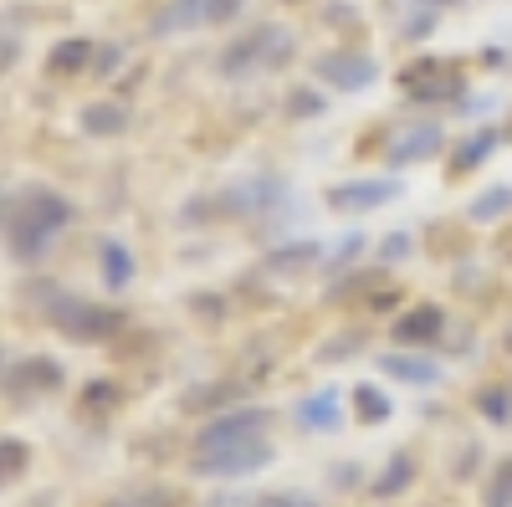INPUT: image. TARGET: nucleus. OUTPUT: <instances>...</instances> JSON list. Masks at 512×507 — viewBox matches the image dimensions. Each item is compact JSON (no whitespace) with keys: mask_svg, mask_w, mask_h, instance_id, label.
Listing matches in <instances>:
<instances>
[{"mask_svg":"<svg viewBox=\"0 0 512 507\" xmlns=\"http://www.w3.org/2000/svg\"><path fill=\"white\" fill-rule=\"evenodd\" d=\"M318 257H323V251H318V241H292V246H277V251H267V272H282V277H292V272H308Z\"/></svg>","mask_w":512,"mask_h":507,"instance_id":"13","label":"nucleus"},{"mask_svg":"<svg viewBox=\"0 0 512 507\" xmlns=\"http://www.w3.org/2000/svg\"><path fill=\"white\" fill-rule=\"evenodd\" d=\"M272 426V410H256V405H241V410H226L216 415L210 426L195 436V446H210V441H226V436H246V431H267Z\"/></svg>","mask_w":512,"mask_h":507,"instance_id":"11","label":"nucleus"},{"mask_svg":"<svg viewBox=\"0 0 512 507\" xmlns=\"http://www.w3.org/2000/svg\"><path fill=\"white\" fill-rule=\"evenodd\" d=\"M292 31L282 26H251L246 36H236L221 52V77H262V72H282L292 62Z\"/></svg>","mask_w":512,"mask_h":507,"instance_id":"2","label":"nucleus"},{"mask_svg":"<svg viewBox=\"0 0 512 507\" xmlns=\"http://www.w3.org/2000/svg\"><path fill=\"white\" fill-rule=\"evenodd\" d=\"M477 405H482V415L492 420V426H507V420H512V390L507 385H487L477 395Z\"/></svg>","mask_w":512,"mask_h":507,"instance_id":"24","label":"nucleus"},{"mask_svg":"<svg viewBox=\"0 0 512 507\" xmlns=\"http://www.w3.org/2000/svg\"><path fill=\"white\" fill-rule=\"evenodd\" d=\"M246 0H169V6L154 16V31L169 36V31H195V26H221L231 16H241Z\"/></svg>","mask_w":512,"mask_h":507,"instance_id":"5","label":"nucleus"},{"mask_svg":"<svg viewBox=\"0 0 512 507\" xmlns=\"http://www.w3.org/2000/svg\"><path fill=\"white\" fill-rule=\"evenodd\" d=\"M267 461H272L267 431H246V436H226V441L195 446V472L200 477H246V472H262Z\"/></svg>","mask_w":512,"mask_h":507,"instance_id":"3","label":"nucleus"},{"mask_svg":"<svg viewBox=\"0 0 512 507\" xmlns=\"http://www.w3.org/2000/svg\"><path fill=\"white\" fill-rule=\"evenodd\" d=\"M410 482H415V456L410 451H395L390 461H384V472L374 477V497H400V492H410Z\"/></svg>","mask_w":512,"mask_h":507,"instance_id":"12","label":"nucleus"},{"mask_svg":"<svg viewBox=\"0 0 512 507\" xmlns=\"http://www.w3.org/2000/svg\"><path fill=\"white\" fill-rule=\"evenodd\" d=\"M67 221H72V200L67 195H57L47 185H21L11 195V216H6L11 251H16L21 262H41Z\"/></svg>","mask_w":512,"mask_h":507,"instance_id":"1","label":"nucleus"},{"mask_svg":"<svg viewBox=\"0 0 512 507\" xmlns=\"http://www.w3.org/2000/svg\"><path fill=\"white\" fill-rule=\"evenodd\" d=\"M441 333H446V313L436 303H420V308H410V313L395 318V338H400V344H410V349H431Z\"/></svg>","mask_w":512,"mask_h":507,"instance_id":"10","label":"nucleus"},{"mask_svg":"<svg viewBox=\"0 0 512 507\" xmlns=\"http://www.w3.org/2000/svg\"><path fill=\"white\" fill-rule=\"evenodd\" d=\"M16 62V41H6V36H0V72H6Z\"/></svg>","mask_w":512,"mask_h":507,"instance_id":"31","label":"nucleus"},{"mask_svg":"<svg viewBox=\"0 0 512 507\" xmlns=\"http://www.w3.org/2000/svg\"><path fill=\"white\" fill-rule=\"evenodd\" d=\"M52 390H62V364L57 359H21L11 374H6V395L11 400H41V395H52Z\"/></svg>","mask_w":512,"mask_h":507,"instance_id":"6","label":"nucleus"},{"mask_svg":"<svg viewBox=\"0 0 512 507\" xmlns=\"http://www.w3.org/2000/svg\"><path fill=\"white\" fill-rule=\"evenodd\" d=\"M297 420H303L308 431H333V426H338V395H333V390H318L313 400H303Z\"/></svg>","mask_w":512,"mask_h":507,"instance_id":"17","label":"nucleus"},{"mask_svg":"<svg viewBox=\"0 0 512 507\" xmlns=\"http://www.w3.org/2000/svg\"><path fill=\"white\" fill-rule=\"evenodd\" d=\"M482 507H512V456H502L487 487H482Z\"/></svg>","mask_w":512,"mask_h":507,"instance_id":"22","label":"nucleus"},{"mask_svg":"<svg viewBox=\"0 0 512 507\" xmlns=\"http://www.w3.org/2000/svg\"><path fill=\"white\" fill-rule=\"evenodd\" d=\"M507 210H512V185H497V190L472 200V221H502Z\"/></svg>","mask_w":512,"mask_h":507,"instance_id":"23","label":"nucleus"},{"mask_svg":"<svg viewBox=\"0 0 512 507\" xmlns=\"http://www.w3.org/2000/svg\"><path fill=\"white\" fill-rule=\"evenodd\" d=\"M47 318L57 333H67L72 344H103V338H113L128 318L118 308H103V303H88V298H72V292H62V298H47Z\"/></svg>","mask_w":512,"mask_h":507,"instance_id":"4","label":"nucleus"},{"mask_svg":"<svg viewBox=\"0 0 512 507\" xmlns=\"http://www.w3.org/2000/svg\"><path fill=\"white\" fill-rule=\"evenodd\" d=\"M354 405H359V420H369V426L390 415V400H384L374 385H359V390H354Z\"/></svg>","mask_w":512,"mask_h":507,"instance_id":"26","label":"nucleus"},{"mask_svg":"<svg viewBox=\"0 0 512 507\" xmlns=\"http://www.w3.org/2000/svg\"><path fill=\"white\" fill-rule=\"evenodd\" d=\"M318 77L323 82H333V88H344V93H359V88H369V82L379 77V62L369 57V52H328V57H318Z\"/></svg>","mask_w":512,"mask_h":507,"instance_id":"7","label":"nucleus"},{"mask_svg":"<svg viewBox=\"0 0 512 507\" xmlns=\"http://www.w3.org/2000/svg\"><path fill=\"white\" fill-rule=\"evenodd\" d=\"M497 139H502L497 129H482V134H472V139H466V144L451 154V169H456V175H466V169H477V164H482V159L497 149Z\"/></svg>","mask_w":512,"mask_h":507,"instance_id":"18","label":"nucleus"},{"mask_svg":"<svg viewBox=\"0 0 512 507\" xmlns=\"http://www.w3.org/2000/svg\"><path fill=\"white\" fill-rule=\"evenodd\" d=\"M88 62H93V41H88V36H67L62 47L47 57V67H52L57 77H72V72H82Z\"/></svg>","mask_w":512,"mask_h":507,"instance_id":"16","label":"nucleus"},{"mask_svg":"<svg viewBox=\"0 0 512 507\" xmlns=\"http://www.w3.org/2000/svg\"><path fill=\"white\" fill-rule=\"evenodd\" d=\"M441 144H446L441 123H410V129H400L384 144V164H420V159L441 154Z\"/></svg>","mask_w":512,"mask_h":507,"instance_id":"8","label":"nucleus"},{"mask_svg":"<svg viewBox=\"0 0 512 507\" xmlns=\"http://www.w3.org/2000/svg\"><path fill=\"white\" fill-rule=\"evenodd\" d=\"M118 62H123V52H118V47H103V52L93 57V72H103V77H108V72H118Z\"/></svg>","mask_w":512,"mask_h":507,"instance_id":"30","label":"nucleus"},{"mask_svg":"<svg viewBox=\"0 0 512 507\" xmlns=\"http://www.w3.org/2000/svg\"><path fill=\"white\" fill-rule=\"evenodd\" d=\"M287 113H292V118H303V113L313 118V113H323V98H313V93H292V103H287Z\"/></svg>","mask_w":512,"mask_h":507,"instance_id":"29","label":"nucleus"},{"mask_svg":"<svg viewBox=\"0 0 512 507\" xmlns=\"http://www.w3.org/2000/svg\"><path fill=\"white\" fill-rule=\"evenodd\" d=\"M103 507H185V492H175V487H134V492H113Z\"/></svg>","mask_w":512,"mask_h":507,"instance_id":"14","label":"nucleus"},{"mask_svg":"<svg viewBox=\"0 0 512 507\" xmlns=\"http://www.w3.org/2000/svg\"><path fill=\"white\" fill-rule=\"evenodd\" d=\"M400 200V185L395 180H349V185H333L328 190V205L333 210H379Z\"/></svg>","mask_w":512,"mask_h":507,"instance_id":"9","label":"nucleus"},{"mask_svg":"<svg viewBox=\"0 0 512 507\" xmlns=\"http://www.w3.org/2000/svg\"><path fill=\"white\" fill-rule=\"evenodd\" d=\"M103 282L108 287H128V277H134V257H128V246L123 241H103Z\"/></svg>","mask_w":512,"mask_h":507,"instance_id":"20","label":"nucleus"},{"mask_svg":"<svg viewBox=\"0 0 512 507\" xmlns=\"http://www.w3.org/2000/svg\"><path fill=\"white\" fill-rule=\"evenodd\" d=\"M384 369H390L395 379H405V385H436L441 369L431 359H420V354H384Z\"/></svg>","mask_w":512,"mask_h":507,"instance_id":"15","label":"nucleus"},{"mask_svg":"<svg viewBox=\"0 0 512 507\" xmlns=\"http://www.w3.org/2000/svg\"><path fill=\"white\" fill-rule=\"evenodd\" d=\"M231 395H241V385H226V379H221V385H205V390H190V395H185V410H190V415H205L210 405H226Z\"/></svg>","mask_w":512,"mask_h":507,"instance_id":"25","label":"nucleus"},{"mask_svg":"<svg viewBox=\"0 0 512 507\" xmlns=\"http://www.w3.org/2000/svg\"><path fill=\"white\" fill-rule=\"evenodd\" d=\"M251 507H318V502H308L303 492H262L251 497Z\"/></svg>","mask_w":512,"mask_h":507,"instance_id":"27","label":"nucleus"},{"mask_svg":"<svg viewBox=\"0 0 512 507\" xmlns=\"http://www.w3.org/2000/svg\"><path fill=\"white\" fill-rule=\"evenodd\" d=\"M31 467V446L16 441V436H0V487L21 482V472Z\"/></svg>","mask_w":512,"mask_h":507,"instance_id":"19","label":"nucleus"},{"mask_svg":"<svg viewBox=\"0 0 512 507\" xmlns=\"http://www.w3.org/2000/svg\"><path fill=\"white\" fill-rule=\"evenodd\" d=\"M123 123H128V113H123L118 103L82 108V129H88V134H123Z\"/></svg>","mask_w":512,"mask_h":507,"instance_id":"21","label":"nucleus"},{"mask_svg":"<svg viewBox=\"0 0 512 507\" xmlns=\"http://www.w3.org/2000/svg\"><path fill=\"white\" fill-rule=\"evenodd\" d=\"M82 400H88V410H108V405H118V385H103V379H98V385H88V395H82Z\"/></svg>","mask_w":512,"mask_h":507,"instance_id":"28","label":"nucleus"}]
</instances>
